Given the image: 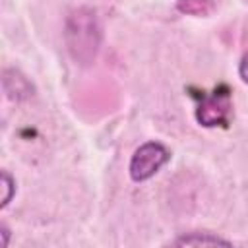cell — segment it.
<instances>
[{
  "label": "cell",
  "mask_w": 248,
  "mask_h": 248,
  "mask_svg": "<svg viewBox=\"0 0 248 248\" xmlns=\"http://www.w3.org/2000/svg\"><path fill=\"white\" fill-rule=\"evenodd\" d=\"M99 41L101 29L95 12L89 8L76 10L66 23V43L72 56L81 64L91 62L99 50Z\"/></svg>",
  "instance_id": "6da1fadb"
},
{
  "label": "cell",
  "mask_w": 248,
  "mask_h": 248,
  "mask_svg": "<svg viewBox=\"0 0 248 248\" xmlns=\"http://www.w3.org/2000/svg\"><path fill=\"white\" fill-rule=\"evenodd\" d=\"M232 112L231 103V89L227 85L215 87L209 95H198V108H196V120L205 128L215 126H229Z\"/></svg>",
  "instance_id": "7a4b0ae2"
},
{
  "label": "cell",
  "mask_w": 248,
  "mask_h": 248,
  "mask_svg": "<svg viewBox=\"0 0 248 248\" xmlns=\"http://www.w3.org/2000/svg\"><path fill=\"white\" fill-rule=\"evenodd\" d=\"M170 161V151L161 141H145L140 145L130 159V178L134 182H145L153 178Z\"/></svg>",
  "instance_id": "3957f363"
},
{
  "label": "cell",
  "mask_w": 248,
  "mask_h": 248,
  "mask_svg": "<svg viewBox=\"0 0 248 248\" xmlns=\"http://www.w3.org/2000/svg\"><path fill=\"white\" fill-rule=\"evenodd\" d=\"M2 83H4V91H6L8 99H12V101H23L33 95V85L17 70H6Z\"/></svg>",
  "instance_id": "277c9868"
},
{
  "label": "cell",
  "mask_w": 248,
  "mask_h": 248,
  "mask_svg": "<svg viewBox=\"0 0 248 248\" xmlns=\"http://www.w3.org/2000/svg\"><path fill=\"white\" fill-rule=\"evenodd\" d=\"M174 246H207V244H225L229 246L231 240L219 236V234H211V232H190V234H182L176 240H172Z\"/></svg>",
  "instance_id": "5b68a950"
},
{
  "label": "cell",
  "mask_w": 248,
  "mask_h": 248,
  "mask_svg": "<svg viewBox=\"0 0 248 248\" xmlns=\"http://www.w3.org/2000/svg\"><path fill=\"white\" fill-rule=\"evenodd\" d=\"M176 10L186 16H207L213 12L211 0H178Z\"/></svg>",
  "instance_id": "8992f818"
},
{
  "label": "cell",
  "mask_w": 248,
  "mask_h": 248,
  "mask_svg": "<svg viewBox=\"0 0 248 248\" xmlns=\"http://www.w3.org/2000/svg\"><path fill=\"white\" fill-rule=\"evenodd\" d=\"M2 188H4V196H2V203L0 205L6 207L10 203V200H12V196H14V190H16V182L6 170L2 172Z\"/></svg>",
  "instance_id": "52a82bcc"
},
{
  "label": "cell",
  "mask_w": 248,
  "mask_h": 248,
  "mask_svg": "<svg viewBox=\"0 0 248 248\" xmlns=\"http://www.w3.org/2000/svg\"><path fill=\"white\" fill-rule=\"evenodd\" d=\"M238 76L244 83H248V52H244V56L240 58V64H238Z\"/></svg>",
  "instance_id": "ba28073f"
}]
</instances>
